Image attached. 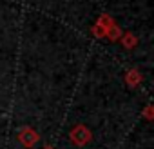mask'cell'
Listing matches in <instances>:
<instances>
[{
  "label": "cell",
  "instance_id": "cell-1",
  "mask_svg": "<svg viewBox=\"0 0 154 149\" xmlns=\"http://www.w3.org/2000/svg\"><path fill=\"white\" fill-rule=\"evenodd\" d=\"M71 140L76 144V145H85L89 140H91V131L85 127V125H74L72 131L69 133Z\"/></svg>",
  "mask_w": 154,
  "mask_h": 149
},
{
  "label": "cell",
  "instance_id": "cell-2",
  "mask_svg": "<svg viewBox=\"0 0 154 149\" xmlns=\"http://www.w3.org/2000/svg\"><path fill=\"white\" fill-rule=\"evenodd\" d=\"M18 140H20L26 147H33V145H35V142L38 140V135H36L31 127H26V129L18 135Z\"/></svg>",
  "mask_w": 154,
  "mask_h": 149
},
{
  "label": "cell",
  "instance_id": "cell-3",
  "mask_svg": "<svg viewBox=\"0 0 154 149\" xmlns=\"http://www.w3.org/2000/svg\"><path fill=\"white\" fill-rule=\"evenodd\" d=\"M44 149H53V147H51V145H47V147H44Z\"/></svg>",
  "mask_w": 154,
  "mask_h": 149
}]
</instances>
